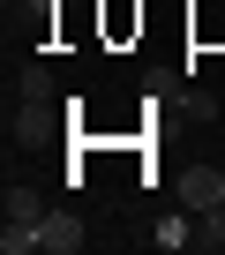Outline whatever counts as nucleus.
Wrapping results in <instances>:
<instances>
[{"label": "nucleus", "instance_id": "0eeeda50", "mask_svg": "<svg viewBox=\"0 0 225 255\" xmlns=\"http://www.w3.org/2000/svg\"><path fill=\"white\" fill-rule=\"evenodd\" d=\"M218 218H225V210H218Z\"/></svg>", "mask_w": 225, "mask_h": 255}, {"label": "nucleus", "instance_id": "39448f33", "mask_svg": "<svg viewBox=\"0 0 225 255\" xmlns=\"http://www.w3.org/2000/svg\"><path fill=\"white\" fill-rule=\"evenodd\" d=\"M0 248H8V255H30V248H38V225H8V233H0Z\"/></svg>", "mask_w": 225, "mask_h": 255}, {"label": "nucleus", "instance_id": "20e7f679", "mask_svg": "<svg viewBox=\"0 0 225 255\" xmlns=\"http://www.w3.org/2000/svg\"><path fill=\"white\" fill-rule=\"evenodd\" d=\"M150 240H158V248H188V240H195V225H188V218H158V233H150Z\"/></svg>", "mask_w": 225, "mask_h": 255}, {"label": "nucleus", "instance_id": "423d86ee", "mask_svg": "<svg viewBox=\"0 0 225 255\" xmlns=\"http://www.w3.org/2000/svg\"><path fill=\"white\" fill-rule=\"evenodd\" d=\"M45 98H53V83H45V68H30L23 75V105H45Z\"/></svg>", "mask_w": 225, "mask_h": 255}, {"label": "nucleus", "instance_id": "7ed1b4c3", "mask_svg": "<svg viewBox=\"0 0 225 255\" xmlns=\"http://www.w3.org/2000/svg\"><path fill=\"white\" fill-rule=\"evenodd\" d=\"M0 218H8V225H38L45 210H38V195H30L23 180H8V195H0Z\"/></svg>", "mask_w": 225, "mask_h": 255}, {"label": "nucleus", "instance_id": "f03ea898", "mask_svg": "<svg viewBox=\"0 0 225 255\" xmlns=\"http://www.w3.org/2000/svg\"><path fill=\"white\" fill-rule=\"evenodd\" d=\"M180 203L203 218V210H225V173L218 165H195V173H180Z\"/></svg>", "mask_w": 225, "mask_h": 255}, {"label": "nucleus", "instance_id": "f257e3e1", "mask_svg": "<svg viewBox=\"0 0 225 255\" xmlns=\"http://www.w3.org/2000/svg\"><path fill=\"white\" fill-rule=\"evenodd\" d=\"M83 240H90V233H83L75 210H45V218H38V248H45V255H75Z\"/></svg>", "mask_w": 225, "mask_h": 255}]
</instances>
